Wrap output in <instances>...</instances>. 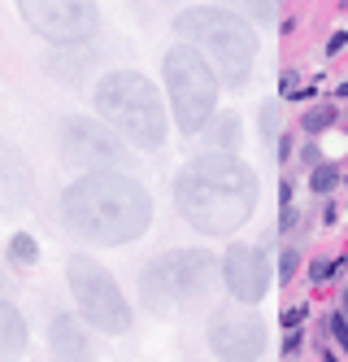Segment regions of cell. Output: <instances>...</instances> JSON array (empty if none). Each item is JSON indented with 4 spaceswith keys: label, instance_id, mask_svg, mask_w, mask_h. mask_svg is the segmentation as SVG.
Segmentation results:
<instances>
[{
    "label": "cell",
    "instance_id": "6da1fadb",
    "mask_svg": "<svg viewBox=\"0 0 348 362\" xmlns=\"http://www.w3.org/2000/svg\"><path fill=\"white\" fill-rule=\"evenodd\" d=\"M174 205L205 236H231L257 210V175L235 153H200L179 170Z\"/></svg>",
    "mask_w": 348,
    "mask_h": 362
},
{
    "label": "cell",
    "instance_id": "9a60e30c",
    "mask_svg": "<svg viewBox=\"0 0 348 362\" xmlns=\"http://www.w3.org/2000/svg\"><path fill=\"white\" fill-rule=\"evenodd\" d=\"M335 184H340V166H331V162L313 166V175H309V188H313V192H331Z\"/></svg>",
    "mask_w": 348,
    "mask_h": 362
},
{
    "label": "cell",
    "instance_id": "ac0fdd59",
    "mask_svg": "<svg viewBox=\"0 0 348 362\" xmlns=\"http://www.w3.org/2000/svg\"><path fill=\"white\" fill-rule=\"evenodd\" d=\"M231 5L248 9V13H257V18H275V0H231Z\"/></svg>",
    "mask_w": 348,
    "mask_h": 362
},
{
    "label": "cell",
    "instance_id": "2e32d148",
    "mask_svg": "<svg viewBox=\"0 0 348 362\" xmlns=\"http://www.w3.org/2000/svg\"><path fill=\"white\" fill-rule=\"evenodd\" d=\"M331 122H335V110H331V105H318V110H309V114L301 118V127H305L309 136H318V132H327Z\"/></svg>",
    "mask_w": 348,
    "mask_h": 362
},
{
    "label": "cell",
    "instance_id": "7c38bea8",
    "mask_svg": "<svg viewBox=\"0 0 348 362\" xmlns=\"http://www.w3.org/2000/svg\"><path fill=\"white\" fill-rule=\"evenodd\" d=\"M48 345L57 362H92V345H88V332L74 315H57L48 327Z\"/></svg>",
    "mask_w": 348,
    "mask_h": 362
},
{
    "label": "cell",
    "instance_id": "9c48e42d",
    "mask_svg": "<svg viewBox=\"0 0 348 362\" xmlns=\"http://www.w3.org/2000/svg\"><path fill=\"white\" fill-rule=\"evenodd\" d=\"M61 153H66V162L83 166L88 175L92 170H118L126 162L122 136L114 132L109 122H100V118H66V127H61Z\"/></svg>",
    "mask_w": 348,
    "mask_h": 362
},
{
    "label": "cell",
    "instance_id": "44dd1931",
    "mask_svg": "<svg viewBox=\"0 0 348 362\" xmlns=\"http://www.w3.org/2000/svg\"><path fill=\"white\" fill-rule=\"evenodd\" d=\"M344 319H348V293H344Z\"/></svg>",
    "mask_w": 348,
    "mask_h": 362
},
{
    "label": "cell",
    "instance_id": "30bf717a",
    "mask_svg": "<svg viewBox=\"0 0 348 362\" xmlns=\"http://www.w3.org/2000/svg\"><path fill=\"white\" fill-rule=\"evenodd\" d=\"M222 284L239 305H257L270 293V267H265L261 249L253 245H231L222 253Z\"/></svg>",
    "mask_w": 348,
    "mask_h": 362
},
{
    "label": "cell",
    "instance_id": "5bb4252c",
    "mask_svg": "<svg viewBox=\"0 0 348 362\" xmlns=\"http://www.w3.org/2000/svg\"><path fill=\"white\" fill-rule=\"evenodd\" d=\"M9 262H13V267H22V271L40 262V245H35L31 231H18V236L9 240Z\"/></svg>",
    "mask_w": 348,
    "mask_h": 362
},
{
    "label": "cell",
    "instance_id": "52a82bcc",
    "mask_svg": "<svg viewBox=\"0 0 348 362\" xmlns=\"http://www.w3.org/2000/svg\"><path fill=\"white\" fill-rule=\"evenodd\" d=\"M66 284H70V293H74L78 315H83L96 332H104V336L131 332V323H136V310H131V301L122 297L118 279L104 271L96 257L74 253L70 262H66Z\"/></svg>",
    "mask_w": 348,
    "mask_h": 362
},
{
    "label": "cell",
    "instance_id": "277c9868",
    "mask_svg": "<svg viewBox=\"0 0 348 362\" xmlns=\"http://www.w3.org/2000/svg\"><path fill=\"white\" fill-rule=\"evenodd\" d=\"M174 31H179L183 44L200 48L227 88H244L253 79V66H257V31L239 13L205 9V5L200 9H183L174 18Z\"/></svg>",
    "mask_w": 348,
    "mask_h": 362
},
{
    "label": "cell",
    "instance_id": "8992f818",
    "mask_svg": "<svg viewBox=\"0 0 348 362\" xmlns=\"http://www.w3.org/2000/svg\"><path fill=\"white\" fill-rule=\"evenodd\" d=\"M213 253L205 249H174V253H162L157 262L144 267L140 275V293H144V305L157 310V315H170V310H183L209 293L213 284Z\"/></svg>",
    "mask_w": 348,
    "mask_h": 362
},
{
    "label": "cell",
    "instance_id": "3957f363",
    "mask_svg": "<svg viewBox=\"0 0 348 362\" xmlns=\"http://www.w3.org/2000/svg\"><path fill=\"white\" fill-rule=\"evenodd\" d=\"M92 105L100 114V122H109L122 140H131L136 148H162L170 118L166 105L157 96V83L140 70H109L92 92Z\"/></svg>",
    "mask_w": 348,
    "mask_h": 362
},
{
    "label": "cell",
    "instance_id": "8fae6325",
    "mask_svg": "<svg viewBox=\"0 0 348 362\" xmlns=\"http://www.w3.org/2000/svg\"><path fill=\"white\" fill-rule=\"evenodd\" d=\"M209 349L218 362H257L265 349V327L248 315H218L209 327Z\"/></svg>",
    "mask_w": 348,
    "mask_h": 362
},
{
    "label": "cell",
    "instance_id": "e0dca14e",
    "mask_svg": "<svg viewBox=\"0 0 348 362\" xmlns=\"http://www.w3.org/2000/svg\"><path fill=\"white\" fill-rule=\"evenodd\" d=\"M213 140H218V148H213V153H235V118L231 114L213 127Z\"/></svg>",
    "mask_w": 348,
    "mask_h": 362
},
{
    "label": "cell",
    "instance_id": "5b68a950",
    "mask_svg": "<svg viewBox=\"0 0 348 362\" xmlns=\"http://www.w3.org/2000/svg\"><path fill=\"white\" fill-rule=\"evenodd\" d=\"M162 79H166V96H170V114L183 136H200L213 122L218 110V70L209 66V57L192 44H174L166 62H162Z\"/></svg>",
    "mask_w": 348,
    "mask_h": 362
},
{
    "label": "cell",
    "instance_id": "ba28073f",
    "mask_svg": "<svg viewBox=\"0 0 348 362\" xmlns=\"http://www.w3.org/2000/svg\"><path fill=\"white\" fill-rule=\"evenodd\" d=\"M18 13L48 44H88L100 31L96 0H18Z\"/></svg>",
    "mask_w": 348,
    "mask_h": 362
},
{
    "label": "cell",
    "instance_id": "d6986e66",
    "mask_svg": "<svg viewBox=\"0 0 348 362\" xmlns=\"http://www.w3.org/2000/svg\"><path fill=\"white\" fill-rule=\"evenodd\" d=\"M331 336L344 345V354H348V319L344 315H331Z\"/></svg>",
    "mask_w": 348,
    "mask_h": 362
},
{
    "label": "cell",
    "instance_id": "4fadbf2b",
    "mask_svg": "<svg viewBox=\"0 0 348 362\" xmlns=\"http://www.w3.org/2000/svg\"><path fill=\"white\" fill-rule=\"evenodd\" d=\"M26 349V323L18 315V305L0 297V362H9Z\"/></svg>",
    "mask_w": 348,
    "mask_h": 362
},
{
    "label": "cell",
    "instance_id": "7a4b0ae2",
    "mask_svg": "<svg viewBox=\"0 0 348 362\" xmlns=\"http://www.w3.org/2000/svg\"><path fill=\"white\" fill-rule=\"evenodd\" d=\"M61 214L92 245H131L152 223V197L126 170H92L66 188Z\"/></svg>",
    "mask_w": 348,
    "mask_h": 362
},
{
    "label": "cell",
    "instance_id": "ffe728a7",
    "mask_svg": "<svg viewBox=\"0 0 348 362\" xmlns=\"http://www.w3.org/2000/svg\"><path fill=\"white\" fill-rule=\"evenodd\" d=\"M292 271H296V249L283 253V279H292Z\"/></svg>",
    "mask_w": 348,
    "mask_h": 362
}]
</instances>
